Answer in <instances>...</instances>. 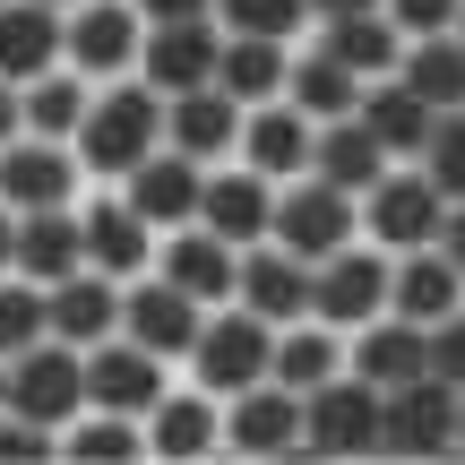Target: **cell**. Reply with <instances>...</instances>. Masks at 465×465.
Here are the masks:
<instances>
[{"instance_id":"obj_32","label":"cell","mask_w":465,"mask_h":465,"mask_svg":"<svg viewBox=\"0 0 465 465\" xmlns=\"http://www.w3.org/2000/svg\"><path fill=\"white\" fill-rule=\"evenodd\" d=\"M69 465H155V440H147V414H113V405H86L61 440Z\"/></svg>"},{"instance_id":"obj_1","label":"cell","mask_w":465,"mask_h":465,"mask_svg":"<svg viewBox=\"0 0 465 465\" xmlns=\"http://www.w3.org/2000/svg\"><path fill=\"white\" fill-rule=\"evenodd\" d=\"M95 405V388H86V345H69V336H44V345L26 353H0V414L9 422H44V431L69 440V422Z\"/></svg>"},{"instance_id":"obj_34","label":"cell","mask_w":465,"mask_h":465,"mask_svg":"<svg viewBox=\"0 0 465 465\" xmlns=\"http://www.w3.org/2000/svg\"><path fill=\"white\" fill-rule=\"evenodd\" d=\"M293 52L302 44H284V35H224V78L242 104H276V95H293Z\"/></svg>"},{"instance_id":"obj_20","label":"cell","mask_w":465,"mask_h":465,"mask_svg":"<svg viewBox=\"0 0 465 465\" xmlns=\"http://www.w3.org/2000/svg\"><path fill=\"white\" fill-rule=\"evenodd\" d=\"M276 199H284V182H267L259 164H216L207 173V207H199V224H216L224 242H276Z\"/></svg>"},{"instance_id":"obj_16","label":"cell","mask_w":465,"mask_h":465,"mask_svg":"<svg viewBox=\"0 0 465 465\" xmlns=\"http://www.w3.org/2000/svg\"><path fill=\"white\" fill-rule=\"evenodd\" d=\"M232 302L259 311V319H276V328H293V319H311V302H319V267L302 259V250H284V242H250Z\"/></svg>"},{"instance_id":"obj_26","label":"cell","mask_w":465,"mask_h":465,"mask_svg":"<svg viewBox=\"0 0 465 465\" xmlns=\"http://www.w3.org/2000/svg\"><path fill=\"white\" fill-rule=\"evenodd\" d=\"M121 311H130V284L104 276V267H78V276L52 284V336H69V345L95 353L104 336H121Z\"/></svg>"},{"instance_id":"obj_43","label":"cell","mask_w":465,"mask_h":465,"mask_svg":"<svg viewBox=\"0 0 465 465\" xmlns=\"http://www.w3.org/2000/svg\"><path fill=\"white\" fill-rule=\"evenodd\" d=\"M147 26H182V17H216V0H138Z\"/></svg>"},{"instance_id":"obj_36","label":"cell","mask_w":465,"mask_h":465,"mask_svg":"<svg viewBox=\"0 0 465 465\" xmlns=\"http://www.w3.org/2000/svg\"><path fill=\"white\" fill-rule=\"evenodd\" d=\"M397 78H405V86H422L440 113H457V104H465V35H457V26H449V35H414Z\"/></svg>"},{"instance_id":"obj_42","label":"cell","mask_w":465,"mask_h":465,"mask_svg":"<svg viewBox=\"0 0 465 465\" xmlns=\"http://www.w3.org/2000/svg\"><path fill=\"white\" fill-rule=\"evenodd\" d=\"M0 457H17V465H26V457H61V431H44V422H9V414H0Z\"/></svg>"},{"instance_id":"obj_14","label":"cell","mask_w":465,"mask_h":465,"mask_svg":"<svg viewBox=\"0 0 465 465\" xmlns=\"http://www.w3.org/2000/svg\"><path fill=\"white\" fill-rule=\"evenodd\" d=\"M173 380H182V362H164L155 345H138L130 328L86 353V388H95V405H113V414H155Z\"/></svg>"},{"instance_id":"obj_12","label":"cell","mask_w":465,"mask_h":465,"mask_svg":"<svg viewBox=\"0 0 465 465\" xmlns=\"http://www.w3.org/2000/svg\"><path fill=\"white\" fill-rule=\"evenodd\" d=\"M86 259L104 267V276H147L155 259H164V232H155L147 216H138V199L121 182H95L86 190Z\"/></svg>"},{"instance_id":"obj_19","label":"cell","mask_w":465,"mask_h":465,"mask_svg":"<svg viewBox=\"0 0 465 465\" xmlns=\"http://www.w3.org/2000/svg\"><path fill=\"white\" fill-rule=\"evenodd\" d=\"M242 130H250V104L232 86H190V95L164 104V147L199 155V164H232L242 155Z\"/></svg>"},{"instance_id":"obj_17","label":"cell","mask_w":465,"mask_h":465,"mask_svg":"<svg viewBox=\"0 0 465 465\" xmlns=\"http://www.w3.org/2000/svg\"><path fill=\"white\" fill-rule=\"evenodd\" d=\"M121 328H130L138 345H155L164 362H190V345H199V328H207V302L182 293L164 267H147V276H130V311H121Z\"/></svg>"},{"instance_id":"obj_24","label":"cell","mask_w":465,"mask_h":465,"mask_svg":"<svg viewBox=\"0 0 465 465\" xmlns=\"http://www.w3.org/2000/svg\"><path fill=\"white\" fill-rule=\"evenodd\" d=\"M86 113H95V78L86 69H44V78L9 86V130H35V138H78Z\"/></svg>"},{"instance_id":"obj_27","label":"cell","mask_w":465,"mask_h":465,"mask_svg":"<svg viewBox=\"0 0 465 465\" xmlns=\"http://www.w3.org/2000/svg\"><path fill=\"white\" fill-rule=\"evenodd\" d=\"M362 121H371V138H380L397 164H422V147H431V130H440V104L422 95V86H405V78H371Z\"/></svg>"},{"instance_id":"obj_15","label":"cell","mask_w":465,"mask_h":465,"mask_svg":"<svg viewBox=\"0 0 465 465\" xmlns=\"http://www.w3.org/2000/svg\"><path fill=\"white\" fill-rule=\"evenodd\" d=\"M147 440H155V465H207V457H224V397L182 371V380L164 388V405L147 414Z\"/></svg>"},{"instance_id":"obj_48","label":"cell","mask_w":465,"mask_h":465,"mask_svg":"<svg viewBox=\"0 0 465 465\" xmlns=\"http://www.w3.org/2000/svg\"><path fill=\"white\" fill-rule=\"evenodd\" d=\"M457 35H465V17H457Z\"/></svg>"},{"instance_id":"obj_35","label":"cell","mask_w":465,"mask_h":465,"mask_svg":"<svg viewBox=\"0 0 465 465\" xmlns=\"http://www.w3.org/2000/svg\"><path fill=\"white\" fill-rule=\"evenodd\" d=\"M362 95H371V78H362V69H345L328 44H319V35L293 52V104H302L311 121H345V113H362Z\"/></svg>"},{"instance_id":"obj_31","label":"cell","mask_w":465,"mask_h":465,"mask_svg":"<svg viewBox=\"0 0 465 465\" xmlns=\"http://www.w3.org/2000/svg\"><path fill=\"white\" fill-rule=\"evenodd\" d=\"M457 302H465V267H457L440 242H431V250H397V302H388L397 319H414V328H440Z\"/></svg>"},{"instance_id":"obj_10","label":"cell","mask_w":465,"mask_h":465,"mask_svg":"<svg viewBox=\"0 0 465 465\" xmlns=\"http://www.w3.org/2000/svg\"><path fill=\"white\" fill-rule=\"evenodd\" d=\"M224 457H242V465L302 457V388L259 380V388H242V397H224Z\"/></svg>"},{"instance_id":"obj_21","label":"cell","mask_w":465,"mask_h":465,"mask_svg":"<svg viewBox=\"0 0 465 465\" xmlns=\"http://www.w3.org/2000/svg\"><path fill=\"white\" fill-rule=\"evenodd\" d=\"M207 173L216 164H199V155H182V147H155L121 190L138 199V216L155 232H182V224H199V207H207Z\"/></svg>"},{"instance_id":"obj_7","label":"cell","mask_w":465,"mask_h":465,"mask_svg":"<svg viewBox=\"0 0 465 465\" xmlns=\"http://www.w3.org/2000/svg\"><path fill=\"white\" fill-rule=\"evenodd\" d=\"M388 302H397V250L380 242H345L336 259H319V319H336V328H371V319H388Z\"/></svg>"},{"instance_id":"obj_2","label":"cell","mask_w":465,"mask_h":465,"mask_svg":"<svg viewBox=\"0 0 465 465\" xmlns=\"http://www.w3.org/2000/svg\"><path fill=\"white\" fill-rule=\"evenodd\" d=\"M164 104L173 95H164V86H147V78L95 86V113H86V130H78L86 173H95V182H130V173L164 147Z\"/></svg>"},{"instance_id":"obj_9","label":"cell","mask_w":465,"mask_h":465,"mask_svg":"<svg viewBox=\"0 0 465 465\" xmlns=\"http://www.w3.org/2000/svg\"><path fill=\"white\" fill-rule=\"evenodd\" d=\"M138 61H147V9L138 0H78L69 9V69L113 86V78H138Z\"/></svg>"},{"instance_id":"obj_29","label":"cell","mask_w":465,"mask_h":465,"mask_svg":"<svg viewBox=\"0 0 465 465\" xmlns=\"http://www.w3.org/2000/svg\"><path fill=\"white\" fill-rule=\"evenodd\" d=\"M353 371H362L371 388H405V380H431V328H414V319H371V328H353Z\"/></svg>"},{"instance_id":"obj_18","label":"cell","mask_w":465,"mask_h":465,"mask_svg":"<svg viewBox=\"0 0 465 465\" xmlns=\"http://www.w3.org/2000/svg\"><path fill=\"white\" fill-rule=\"evenodd\" d=\"M138 78L164 86V95H190V86L224 78V17H182V26H147V61Z\"/></svg>"},{"instance_id":"obj_39","label":"cell","mask_w":465,"mask_h":465,"mask_svg":"<svg viewBox=\"0 0 465 465\" xmlns=\"http://www.w3.org/2000/svg\"><path fill=\"white\" fill-rule=\"evenodd\" d=\"M422 173H431V182L449 190V207L465 199V104H457V113H440L431 147H422Z\"/></svg>"},{"instance_id":"obj_5","label":"cell","mask_w":465,"mask_h":465,"mask_svg":"<svg viewBox=\"0 0 465 465\" xmlns=\"http://www.w3.org/2000/svg\"><path fill=\"white\" fill-rule=\"evenodd\" d=\"M86 190H95V173H86L78 138L9 130V147H0V207L9 216H26V207H78Z\"/></svg>"},{"instance_id":"obj_25","label":"cell","mask_w":465,"mask_h":465,"mask_svg":"<svg viewBox=\"0 0 465 465\" xmlns=\"http://www.w3.org/2000/svg\"><path fill=\"white\" fill-rule=\"evenodd\" d=\"M155 267L216 311V302H232V284H242V242H224L216 224H182V232H164V259Z\"/></svg>"},{"instance_id":"obj_33","label":"cell","mask_w":465,"mask_h":465,"mask_svg":"<svg viewBox=\"0 0 465 465\" xmlns=\"http://www.w3.org/2000/svg\"><path fill=\"white\" fill-rule=\"evenodd\" d=\"M388 164H397V155L371 138V121H362V113L319 121V155H311V173H319V182H336V190H353V199H362V190L380 182Z\"/></svg>"},{"instance_id":"obj_30","label":"cell","mask_w":465,"mask_h":465,"mask_svg":"<svg viewBox=\"0 0 465 465\" xmlns=\"http://www.w3.org/2000/svg\"><path fill=\"white\" fill-rule=\"evenodd\" d=\"M311 35H319V44H328L336 61H345V69H362V78H397V69H405V44H414V35H405V26H397V17H388V9L319 17Z\"/></svg>"},{"instance_id":"obj_4","label":"cell","mask_w":465,"mask_h":465,"mask_svg":"<svg viewBox=\"0 0 465 465\" xmlns=\"http://www.w3.org/2000/svg\"><path fill=\"white\" fill-rule=\"evenodd\" d=\"M182 371H190L199 388H216V397H242V388L276 380V319L242 311V302H216Z\"/></svg>"},{"instance_id":"obj_40","label":"cell","mask_w":465,"mask_h":465,"mask_svg":"<svg viewBox=\"0 0 465 465\" xmlns=\"http://www.w3.org/2000/svg\"><path fill=\"white\" fill-rule=\"evenodd\" d=\"M431 371H440L449 388H465V302H457V311L431 328Z\"/></svg>"},{"instance_id":"obj_13","label":"cell","mask_w":465,"mask_h":465,"mask_svg":"<svg viewBox=\"0 0 465 465\" xmlns=\"http://www.w3.org/2000/svg\"><path fill=\"white\" fill-rule=\"evenodd\" d=\"M457 405H465V388H449L440 371L388 388V457H414V465L457 457Z\"/></svg>"},{"instance_id":"obj_8","label":"cell","mask_w":465,"mask_h":465,"mask_svg":"<svg viewBox=\"0 0 465 465\" xmlns=\"http://www.w3.org/2000/svg\"><path fill=\"white\" fill-rule=\"evenodd\" d=\"M276 242L302 250L311 267L336 259L345 242H362V199L336 190V182H319V173H302V182H284V199H276Z\"/></svg>"},{"instance_id":"obj_47","label":"cell","mask_w":465,"mask_h":465,"mask_svg":"<svg viewBox=\"0 0 465 465\" xmlns=\"http://www.w3.org/2000/svg\"><path fill=\"white\" fill-rule=\"evenodd\" d=\"M52 9H78V0H52Z\"/></svg>"},{"instance_id":"obj_23","label":"cell","mask_w":465,"mask_h":465,"mask_svg":"<svg viewBox=\"0 0 465 465\" xmlns=\"http://www.w3.org/2000/svg\"><path fill=\"white\" fill-rule=\"evenodd\" d=\"M311 155H319V121L302 113L293 95H276V104H250L242 164H259L267 182H302V173H311Z\"/></svg>"},{"instance_id":"obj_41","label":"cell","mask_w":465,"mask_h":465,"mask_svg":"<svg viewBox=\"0 0 465 465\" xmlns=\"http://www.w3.org/2000/svg\"><path fill=\"white\" fill-rule=\"evenodd\" d=\"M388 17H397L405 35H449L465 17V0H388Z\"/></svg>"},{"instance_id":"obj_45","label":"cell","mask_w":465,"mask_h":465,"mask_svg":"<svg viewBox=\"0 0 465 465\" xmlns=\"http://www.w3.org/2000/svg\"><path fill=\"white\" fill-rule=\"evenodd\" d=\"M319 17H353V9H388V0H311Z\"/></svg>"},{"instance_id":"obj_44","label":"cell","mask_w":465,"mask_h":465,"mask_svg":"<svg viewBox=\"0 0 465 465\" xmlns=\"http://www.w3.org/2000/svg\"><path fill=\"white\" fill-rule=\"evenodd\" d=\"M440 250H449V259H457V267H465V199H457V207H449V224H440Z\"/></svg>"},{"instance_id":"obj_46","label":"cell","mask_w":465,"mask_h":465,"mask_svg":"<svg viewBox=\"0 0 465 465\" xmlns=\"http://www.w3.org/2000/svg\"><path fill=\"white\" fill-rule=\"evenodd\" d=\"M457 457H465V405H457Z\"/></svg>"},{"instance_id":"obj_3","label":"cell","mask_w":465,"mask_h":465,"mask_svg":"<svg viewBox=\"0 0 465 465\" xmlns=\"http://www.w3.org/2000/svg\"><path fill=\"white\" fill-rule=\"evenodd\" d=\"M302 457H388V388H371L362 371H345V380L311 388L302 397Z\"/></svg>"},{"instance_id":"obj_11","label":"cell","mask_w":465,"mask_h":465,"mask_svg":"<svg viewBox=\"0 0 465 465\" xmlns=\"http://www.w3.org/2000/svg\"><path fill=\"white\" fill-rule=\"evenodd\" d=\"M0 259H9V276H35V284H61V276H78V267H95L86 259V199L78 207H26V216H9Z\"/></svg>"},{"instance_id":"obj_37","label":"cell","mask_w":465,"mask_h":465,"mask_svg":"<svg viewBox=\"0 0 465 465\" xmlns=\"http://www.w3.org/2000/svg\"><path fill=\"white\" fill-rule=\"evenodd\" d=\"M52 336V284L35 276H0V353H26Z\"/></svg>"},{"instance_id":"obj_38","label":"cell","mask_w":465,"mask_h":465,"mask_svg":"<svg viewBox=\"0 0 465 465\" xmlns=\"http://www.w3.org/2000/svg\"><path fill=\"white\" fill-rule=\"evenodd\" d=\"M224 35H284V44H311L319 9L311 0H216Z\"/></svg>"},{"instance_id":"obj_28","label":"cell","mask_w":465,"mask_h":465,"mask_svg":"<svg viewBox=\"0 0 465 465\" xmlns=\"http://www.w3.org/2000/svg\"><path fill=\"white\" fill-rule=\"evenodd\" d=\"M353 371V336L336 328V319H293V328H276V380L284 388H302V397H311V388H328V380H345Z\"/></svg>"},{"instance_id":"obj_22","label":"cell","mask_w":465,"mask_h":465,"mask_svg":"<svg viewBox=\"0 0 465 465\" xmlns=\"http://www.w3.org/2000/svg\"><path fill=\"white\" fill-rule=\"evenodd\" d=\"M69 61V9L52 0H9L0 9V86H26Z\"/></svg>"},{"instance_id":"obj_6","label":"cell","mask_w":465,"mask_h":465,"mask_svg":"<svg viewBox=\"0 0 465 465\" xmlns=\"http://www.w3.org/2000/svg\"><path fill=\"white\" fill-rule=\"evenodd\" d=\"M440 224H449V190L422 164H388L362 190V242H380V250H431Z\"/></svg>"}]
</instances>
